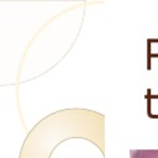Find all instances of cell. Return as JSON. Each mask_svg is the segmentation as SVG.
<instances>
[{
    "instance_id": "obj_1",
    "label": "cell",
    "mask_w": 158,
    "mask_h": 158,
    "mask_svg": "<svg viewBox=\"0 0 158 158\" xmlns=\"http://www.w3.org/2000/svg\"><path fill=\"white\" fill-rule=\"evenodd\" d=\"M130 158H158V149H132Z\"/></svg>"
}]
</instances>
